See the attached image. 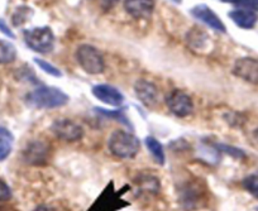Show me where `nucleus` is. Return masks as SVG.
Wrapping results in <instances>:
<instances>
[{
	"mask_svg": "<svg viewBox=\"0 0 258 211\" xmlns=\"http://www.w3.org/2000/svg\"><path fill=\"white\" fill-rule=\"evenodd\" d=\"M69 98L61 89L52 86H39L26 96L27 105L36 109L62 108L69 103Z\"/></svg>",
	"mask_w": 258,
	"mask_h": 211,
	"instance_id": "1",
	"label": "nucleus"
},
{
	"mask_svg": "<svg viewBox=\"0 0 258 211\" xmlns=\"http://www.w3.org/2000/svg\"><path fill=\"white\" fill-rule=\"evenodd\" d=\"M108 148L111 155L119 160H132L140 153L141 142L135 134L115 130L109 138Z\"/></svg>",
	"mask_w": 258,
	"mask_h": 211,
	"instance_id": "2",
	"label": "nucleus"
},
{
	"mask_svg": "<svg viewBox=\"0 0 258 211\" xmlns=\"http://www.w3.org/2000/svg\"><path fill=\"white\" fill-rule=\"evenodd\" d=\"M128 190H131L129 186H123L120 190H115L114 182L110 181L86 211H119L128 207L131 203L123 198L124 193Z\"/></svg>",
	"mask_w": 258,
	"mask_h": 211,
	"instance_id": "3",
	"label": "nucleus"
},
{
	"mask_svg": "<svg viewBox=\"0 0 258 211\" xmlns=\"http://www.w3.org/2000/svg\"><path fill=\"white\" fill-rule=\"evenodd\" d=\"M24 41L27 46L37 53H51L54 48L53 32L48 27L27 29L24 31Z\"/></svg>",
	"mask_w": 258,
	"mask_h": 211,
	"instance_id": "4",
	"label": "nucleus"
},
{
	"mask_svg": "<svg viewBox=\"0 0 258 211\" xmlns=\"http://www.w3.org/2000/svg\"><path fill=\"white\" fill-rule=\"evenodd\" d=\"M76 59L89 75H99L105 69V61L100 52L90 44H81L76 51Z\"/></svg>",
	"mask_w": 258,
	"mask_h": 211,
	"instance_id": "5",
	"label": "nucleus"
},
{
	"mask_svg": "<svg viewBox=\"0 0 258 211\" xmlns=\"http://www.w3.org/2000/svg\"><path fill=\"white\" fill-rule=\"evenodd\" d=\"M51 130L57 138L64 142H78L84 136L83 126L70 119H58L53 121Z\"/></svg>",
	"mask_w": 258,
	"mask_h": 211,
	"instance_id": "6",
	"label": "nucleus"
},
{
	"mask_svg": "<svg viewBox=\"0 0 258 211\" xmlns=\"http://www.w3.org/2000/svg\"><path fill=\"white\" fill-rule=\"evenodd\" d=\"M166 105L173 115L178 118H185L192 114L194 103L192 99L181 90H173L166 98Z\"/></svg>",
	"mask_w": 258,
	"mask_h": 211,
	"instance_id": "7",
	"label": "nucleus"
},
{
	"mask_svg": "<svg viewBox=\"0 0 258 211\" xmlns=\"http://www.w3.org/2000/svg\"><path fill=\"white\" fill-rule=\"evenodd\" d=\"M49 148L48 146L41 140H33L26 146L22 152V157L27 165L31 166H44L48 161Z\"/></svg>",
	"mask_w": 258,
	"mask_h": 211,
	"instance_id": "8",
	"label": "nucleus"
},
{
	"mask_svg": "<svg viewBox=\"0 0 258 211\" xmlns=\"http://www.w3.org/2000/svg\"><path fill=\"white\" fill-rule=\"evenodd\" d=\"M233 74L250 84H258V59L243 57L235 61Z\"/></svg>",
	"mask_w": 258,
	"mask_h": 211,
	"instance_id": "9",
	"label": "nucleus"
},
{
	"mask_svg": "<svg viewBox=\"0 0 258 211\" xmlns=\"http://www.w3.org/2000/svg\"><path fill=\"white\" fill-rule=\"evenodd\" d=\"M191 16L195 19H198L199 22H202V23H204L205 26H208L209 28L214 29V31L222 32V33H225V32H227V28H225L222 19H220L209 7L205 6V4H199V6L194 7V8L191 9Z\"/></svg>",
	"mask_w": 258,
	"mask_h": 211,
	"instance_id": "10",
	"label": "nucleus"
},
{
	"mask_svg": "<svg viewBox=\"0 0 258 211\" xmlns=\"http://www.w3.org/2000/svg\"><path fill=\"white\" fill-rule=\"evenodd\" d=\"M135 93L138 100L147 108H153L157 105L160 91L157 86L147 80H138L135 85Z\"/></svg>",
	"mask_w": 258,
	"mask_h": 211,
	"instance_id": "11",
	"label": "nucleus"
},
{
	"mask_svg": "<svg viewBox=\"0 0 258 211\" xmlns=\"http://www.w3.org/2000/svg\"><path fill=\"white\" fill-rule=\"evenodd\" d=\"M93 95L101 103L110 106H120L124 101V96L120 91L108 84L95 85L91 90Z\"/></svg>",
	"mask_w": 258,
	"mask_h": 211,
	"instance_id": "12",
	"label": "nucleus"
},
{
	"mask_svg": "<svg viewBox=\"0 0 258 211\" xmlns=\"http://www.w3.org/2000/svg\"><path fill=\"white\" fill-rule=\"evenodd\" d=\"M203 193L202 188L194 182L187 183L183 186L180 191V202L185 210H195L200 206V202L203 201Z\"/></svg>",
	"mask_w": 258,
	"mask_h": 211,
	"instance_id": "13",
	"label": "nucleus"
},
{
	"mask_svg": "<svg viewBox=\"0 0 258 211\" xmlns=\"http://www.w3.org/2000/svg\"><path fill=\"white\" fill-rule=\"evenodd\" d=\"M124 9L136 19L150 18L155 9V0H124Z\"/></svg>",
	"mask_w": 258,
	"mask_h": 211,
	"instance_id": "14",
	"label": "nucleus"
},
{
	"mask_svg": "<svg viewBox=\"0 0 258 211\" xmlns=\"http://www.w3.org/2000/svg\"><path fill=\"white\" fill-rule=\"evenodd\" d=\"M229 18L237 24L239 28L243 29H250L255 26L257 23V14L252 11V9H234V11L230 12Z\"/></svg>",
	"mask_w": 258,
	"mask_h": 211,
	"instance_id": "15",
	"label": "nucleus"
},
{
	"mask_svg": "<svg viewBox=\"0 0 258 211\" xmlns=\"http://www.w3.org/2000/svg\"><path fill=\"white\" fill-rule=\"evenodd\" d=\"M14 136L11 130L4 126H0V161H4L9 157L13 150Z\"/></svg>",
	"mask_w": 258,
	"mask_h": 211,
	"instance_id": "16",
	"label": "nucleus"
},
{
	"mask_svg": "<svg viewBox=\"0 0 258 211\" xmlns=\"http://www.w3.org/2000/svg\"><path fill=\"white\" fill-rule=\"evenodd\" d=\"M146 147H147L148 152L151 153L153 160L158 163V165L163 166L166 162V156H165V151H163L162 145L158 142L157 139L153 138V136H147L145 140Z\"/></svg>",
	"mask_w": 258,
	"mask_h": 211,
	"instance_id": "17",
	"label": "nucleus"
},
{
	"mask_svg": "<svg viewBox=\"0 0 258 211\" xmlns=\"http://www.w3.org/2000/svg\"><path fill=\"white\" fill-rule=\"evenodd\" d=\"M136 185L138 186L141 191H145L147 193H157L160 190V181L151 175L138 176Z\"/></svg>",
	"mask_w": 258,
	"mask_h": 211,
	"instance_id": "18",
	"label": "nucleus"
},
{
	"mask_svg": "<svg viewBox=\"0 0 258 211\" xmlns=\"http://www.w3.org/2000/svg\"><path fill=\"white\" fill-rule=\"evenodd\" d=\"M187 42L188 44H190L191 47H194L195 49L203 51V49H205V47H207L209 38H208V36L205 34L204 31L195 28L192 29V31H188Z\"/></svg>",
	"mask_w": 258,
	"mask_h": 211,
	"instance_id": "19",
	"label": "nucleus"
},
{
	"mask_svg": "<svg viewBox=\"0 0 258 211\" xmlns=\"http://www.w3.org/2000/svg\"><path fill=\"white\" fill-rule=\"evenodd\" d=\"M17 49L9 42L0 39V64L11 63L16 59Z\"/></svg>",
	"mask_w": 258,
	"mask_h": 211,
	"instance_id": "20",
	"label": "nucleus"
},
{
	"mask_svg": "<svg viewBox=\"0 0 258 211\" xmlns=\"http://www.w3.org/2000/svg\"><path fill=\"white\" fill-rule=\"evenodd\" d=\"M243 187L252 196L258 198V175H249L243 180Z\"/></svg>",
	"mask_w": 258,
	"mask_h": 211,
	"instance_id": "21",
	"label": "nucleus"
},
{
	"mask_svg": "<svg viewBox=\"0 0 258 211\" xmlns=\"http://www.w3.org/2000/svg\"><path fill=\"white\" fill-rule=\"evenodd\" d=\"M34 62H36V63L38 64L42 69H43L44 73L48 74V75L53 76V78H61L62 76L61 71H59L56 66H53V64L49 63V62L44 61V59H41V58H34Z\"/></svg>",
	"mask_w": 258,
	"mask_h": 211,
	"instance_id": "22",
	"label": "nucleus"
},
{
	"mask_svg": "<svg viewBox=\"0 0 258 211\" xmlns=\"http://www.w3.org/2000/svg\"><path fill=\"white\" fill-rule=\"evenodd\" d=\"M214 147L217 148L218 151H219L220 153H227V155L232 156V157L234 158H238V160H240V158H244V152L240 150H238V148L235 147H232V146H228V145H223V143H220V145H218V143H215Z\"/></svg>",
	"mask_w": 258,
	"mask_h": 211,
	"instance_id": "23",
	"label": "nucleus"
},
{
	"mask_svg": "<svg viewBox=\"0 0 258 211\" xmlns=\"http://www.w3.org/2000/svg\"><path fill=\"white\" fill-rule=\"evenodd\" d=\"M96 110L100 111V114L108 116V118H114V119H116V120L120 121V123H123L124 125L131 126V123H129L128 119L125 118V115H124L123 111H108V110H104V109H96Z\"/></svg>",
	"mask_w": 258,
	"mask_h": 211,
	"instance_id": "24",
	"label": "nucleus"
},
{
	"mask_svg": "<svg viewBox=\"0 0 258 211\" xmlns=\"http://www.w3.org/2000/svg\"><path fill=\"white\" fill-rule=\"evenodd\" d=\"M12 198V190L2 178H0V201H8Z\"/></svg>",
	"mask_w": 258,
	"mask_h": 211,
	"instance_id": "25",
	"label": "nucleus"
},
{
	"mask_svg": "<svg viewBox=\"0 0 258 211\" xmlns=\"http://www.w3.org/2000/svg\"><path fill=\"white\" fill-rule=\"evenodd\" d=\"M0 31L3 32V33L6 34V36L11 37V38H14V34L12 33L11 28H9V27L6 24V22L2 21V19H0Z\"/></svg>",
	"mask_w": 258,
	"mask_h": 211,
	"instance_id": "26",
	"label": "nucleus"
},
{
	"mask_svg": "<svg viewBox=\"0 0 258 211\" xmlns=\"http://www.w3.org/2000/svg\"><path fill=\"white\" fill-rule=\"evenodd\" d=\"M34 211H53L52 210L51 207H48V206H46V205H39L38 207H36V210Z\"/></svg>",
	"mask_w": 258,
	"mask_h": 211,
	"instance_id": "27",
	"label": "nucleus"
},
{
	"mask_svg": "<svg viewBox=\"0 0 258 211\" xmlns=\"http://www.w3.org/2000/svg\"><path fill=\"white\" fill-rule=\"evenodd\" d=\"M252 9L258 11V0H252Z\"/></svg>",
	"mask_w": 258,
	"mask_h": 211,
	"instance_id": "28",
	"label": "nucleus"
},
{
	"mask_svg": "<svg viewBox=\"0 0 258 211\" xmlns=\"http://www.w3.org/2000/svg\"><path fill=\"white\" fill-rule=\"evenodd\" d=\"M223 3H232V4H237L239 0H222Z\"/></svg>",
	"mask_w": 258,
	"mask_h": 211,
	"instance_id": "29",
	"label": "nucleus"
},
{
	"mask_svg": "<svg viewBox=\"0 0 258 211\" xmlns=\"http://www.w3.org/2000/svg\"><path fill=\"white\" fill-rule=\"evenodd\" d=\"M103 2H104V3H105V4H109V8H110V6H111V4H114V3H115L116 0H103Z\"/></svg>",
	"mask_w": 258,
	"mask_h": 211,
	"instance_id": "30",
	"label": "nucleus"
},
{
	"mask_svg": "<svg viewBox=\"0 0 258 211\" xmlns=\"http://www.w3.org/2000/svg\"><path fill=\"white\" fill-rule=\"evenodd\" d=\"M172 2H175V3L180 4V3H181V2H182V0H172Z\"/></svg>",
	"mask_w": 258,
	"mask_h": 211,
	"instance_id": "31",
	"label": "nucleus"
}]
</instances>
